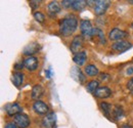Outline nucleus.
<instances>
[{"label": "nucleus", "mask_w": 133, "mask_h": 128, "mask_svg": "<svg viewBox=\"0 0 133 128\" xmlns=\"http://www.w3.org/2000/svg\"><path fill=\"white\" fill-rule=\"evenodd\" d=\"M78 18L75 15H68L59 23V33L64 37H69L77 30Z\"/></svg>", "instance_id": "nucleus-1"}, {"label": "nucleus", "mask_w": 133, "mask_h": 128, "mask_svg": "<svg viewBox=\"0 0 133 128\" xmlns=\"http://www.w3.org/2000/svg\"><path fill=\"white\" fill-rule=\"evenodd\" d=\"M110 6V1L109 0H96L93 1V11L96 16H102L105 14Z\"/></svg>", "instance_id": "nucleus-2"}, {"label": "nucleus", "mask_w": 133, "mask_h": 128, "mask_svg": "<svg viewBox=\"0 0 133 128\" xmlns=\"http://www.w3.org/2000/svg\"><path fill=\"white\" fill-rule=\"evenodd\" d=\"M14 123L17 126V128H28L30 126V119L26 114H18L15 116L14 118Z\"/></svg>", "instance_id": "nucleus-3"}, {"label": "nucleus", "mask_w": 133, "mask_h": 128, "mask_svg": "<svg viewBox=\"0 0 133 128\" xmlns=\"http://www.w3.org/2000/svg\"><path fill=\"white\" fill-rule=\"evenodd\" d=\"M84 45V40H83V36L82 35H79V36H76L74 37V39L72 40L71 42V51L76 54L78 52H81L82 51V48Z\"/></svg>", "instance_id": "nucleus-4"}, {"label": "nucleus", "mask_w": 133, "mask_h": 128, "mask_svg": "<svg viewBox=\"0 0 133 128\" xmlns=\"http://www.w3.org/2000/svg\"><path fill=\"white\" fill-rule=\"evenodd\" d=\"M80 31H81V34H82L83 37L90 38L91 34H92V31H93L91 22L88 21V20H82L80 22Z\"/></svg>", "instance_id": "nucleus-5"}, {"label": "nucleus", "mask_w": 133, "mask_h": 128, "mask_svg": "<svg viewBox=\"0 0 133 128\" xmlns=\"http://www.w3.org/2000/svg\"><path fill=\"white\" fill-rule=\"evenodd\" d=\"M127 35H128V33L126 32V31L118 29V28H114L113 30H111L110 33H109V39L117 42V41L123 40Z\"/></svg>", "instance_id": "nucleus-6"}, {"label": "nucleus", "mask_w": 133, "mask_h": 128, "mask_svg": "<svg viewBox=\"0 0 133 128\" xmlns=\"http://www.w3.org/2000/svg\"><path fill=\"white\" fill-rule=\"evenodd\" d=\"M55 124H56V115L53 112L45 115V117L42 120L43 128H55Z\"/></svg>", "instance_id": "nucleus-7"}, {"label": "nucleus", "mask_w": 133, "mask_h": 128, "mask_svg": "<svg viewBox=\"0 0 133 128\" xmlns=\"http://www.w3.org/2000/svg\"><path fill=\"white\" fill-rule=\"evenodd\" d=\"M33 110L34 112L38 115H47L49 108L45 103H43L41 100H36L33 104Z\"/></svg>", "instance_id": "nucleus-8"}, {"label": "nucleus", "mask_w": 133, "mask_h": 128, "mask_svg": "<svg viewBox=\"0 0 133 128\" xmlns=\"http://www.w3.org/2000/svg\"><path fill=\"white\" fill-rule=\"evenodd\" d=\"M131 47H132V44L129 41H126V40L117 41V42H114L113 45H112V48L115 51H118V52H124V51L130 49Z\"/></svg>", "instance_id": "nucleus-9"}, {"label": "nucleus", "mask_w": 133, "mask_h": 128, "mask_svg": "<svg viewBox=\"0 0 133 128\" xmlns=\"http://www.w3.org/2000/svg\"><path fill=\"white\" fill-rule=\"evenodd\" d=\"M24 64H25V68L28 71L33 72L35 70H37V68L39 66V62H38V59L33 55V56H27L24 60Z\"/></svg>", "instance_id": "nucleus-10"}, {"label": "nucleus", "mask_w": 133, "mask_h": 128, "mask_svg": "<svg viewBox=\"0 0 133 128\" xmlns=\"http://www.w3.org/2000/svg\"><path fill=\"white\" fill-rule=\"evenodd\" d=\"M4 110H5V112H6V114L8 116H17V115L22 113V108H21V106L18 104H17V103L5 105Z\"/></svg>", "instance_id": "nucleus-11"}, {"label": "nucleus", "mask_w": 133, "mask_h": 128, "mask_svg": "<svg viewBox=\"0 0 133 128\" xmlns=\"http://www.w3.org/2000/svg\"><path fill=\"white\" fill-rule=\"evenodd\" d=\"M95 97L97 98H101V99H104V98H108L112 95V90L107 87V86H101V87H98L95 92L93 93Z\"/></svg>", "instance_id": "nucleus-12"}, {"label": "nucleus", "mask_w": 133, "mask_h": 128, "mask_svg": "<svg viewBox=\"0 0 133 128\" xmlns=\"http://www.w3.org/2000/svg\"><path fill=\"white\" fill-rule=\"evenodd\" d=\"M39 50H40V45L37 42H32L24 48L23 53L27 56H33V54L37 53Z\"/></svg>", "instance_id": "nucleus-13"}, {"label": "nucleus", "mask_w": 133, "mask_h": 128, "mask_svg": "<svg viewBox=\"0 0 133 128\" xmlns=\"http://www.w3.org/2000/svg\"><path fill=\"white\" fill-rule=\"evenodd\" d=\"M90 39H92L93 41L99 42L100 44H105V42H107L105 38H104V34L98 28H93V31H92Z\"/></svg>", "instance_id": "nucleus-14"}, {"label": "nucleus", "mask_w": 133, "mask_h": 128, "mask_svg": "<svg viewBox=\"0 0 133 128\" xmlns=\"http://www.w3.org/2000/svg\"><path fill=\"white\" fill-rule=\"evenodd\" d=\"M86 60H87V53L84 50H82L81 52H78V53L74 54V56H73L74 63L77 65V66H79V67L80 66H83L85 64V62H86Z\"/></svg>", "instance_id": "nucleus-15"}, {"label": "nucleus", "mask_w": 133, "mask_h": 128, "mask_svg": "<svg viewBox=\"0 0 133 128\" xmlns=\"http://www.w3.org/2000/svg\"><path fill=\"white\" fill-rule=\"evenodd\" d=\"M44 94V88L41 86V85H35L33 88H32V91H31V96L33 99L36 100H39Z\"/></svg>", "instance_id": "nucleus-16"}, {"label": "nucleus", "mask_w": 133, "mask_h": 128, "mask_svg": "<svg viewBox=\"0 0 133 128\" xmlns=\"http://www.w3.org/2000/svg\"><path fill=\"white\" fill-rule=\"evenodd\" d=\"M99 109L101 110L102 114L108 117V118H111L112 117V113H113V107L111 104L109 103H105V101H102L99 104Z\"/></svg>", "instance_id": "nucleus-17"}, {"label": "nucleus", "mask_w": 133, "mask_h": 128, "mask_svg": "<svg viewBox=\"0 0 133 128\" xmlns=\"http://www.w3.org/2000/svg\"><path fill=\"white\" fill-rule=\"evenodd\" d=\"M125 116V113L122 107H119L116 106L114 109H113V113H112V118L115 120V121H120L121 119H123Z\"/></svg>", "instance_id": "nucleus-18"}, {"label": "nucleus", "mask_w": 133, "mask_h": 128, "mask_svg": "<svg viewBox=\"0 0 133 128\" xmlns=\"http://www.w3.org/2000/svg\"><path fill=\"white\" fill-rule=\"evenodd\" d=\"M84 72L87 76H90V77H94L96 75H98L99 71H98V68L95 66V65H87L85 68H84Z\"/></svg>", "instance_id": "nucleus-19"}, {"label": "nucleus", "mask_w": 133, "mask_h": 128, "mask_svg": "<svg viewBox=\"0 0 133 128\" xmlns=\"http://www.w3.org/2000/svg\"><path fill=\"white\" fill-rule=\"evenodd\" d=\"M11 81L12 83L17 86V87H19L23 82H24V74L22 72H15L12 74V77H11Z\"/></svg>", "instance_id": "nucleus-20"}, {"label": "nucleus", "mask_w": 133, "mask_h": 128, "mask_svg": "<svg viewBox=\"0 0 133 128\" xmlns=\"http://www.w3.org/2000/svg\"><path fill=\"white\" fill-rule=\"evenodd\" d=\"M87 5V1L85 0H73L72 8L76 11H82Z\"/></svg>", "instance_id": "nucleus-21"}, {"label": "nucleus", "mask_w": 133, "mask_h": 128, "mask_svg": "<svg viewBox=\"0 0 133 128\" xmlns=\"http://www.w3.org/2000/svg\"><path fill=\"white\" fill-rule=\"evenodd\" d=\"M47 8H48V12L50 15H56L61 11V5L56 1H51L47 5Z\"/></svg>", "instance_id": "nucleus-22"}, {"label": "nucleus", "mask_w": 133, "mask_h": 128, "mask_svg": "<svg viewBox=\"0 0 133 128\" xmlns=\"http://www.w3.org/2000/svg\"><path fill=\"white\" fill-rule=\"evenodd\" d=\"M98 87H99V83H98V81H96V80L89 81V82L87 83V85H86L87 91H89V92H91V93H94L95 90H96Z\"/></svg>", "instance_id": "nucleus-23"}, {"label": "nucleus", "mask_w": 133, "mask_h": 128, "mask_svg": "<svg viewBox=\"0 0 133 128\" xmlns=\"http://www.w3.org/2000/svg\"><path fill=\"white\" fill-rule=\"evenodd\" d=\"M72 72H74V73H76V74H77V76H78L77 81H79V82H81V83L84 82V80H85V76L83 75V73L81 72V70H80V69H78L77 67H73Z\"/></svg>", "instance_id": "nucleus-24"}, {"label": "nucleus", "mask_w": 133, "mask_h": 128, "mask_svg": "<svg viewBox=\"0 0 133 128\" xmlns=\"http://www.w3.org/2000/svg\"><path fill=\"white\" fill-rule=\"evenodd\" d=\"M34 18L38 23H43L45 21V16L40 11H36V12H34Z\"/></svg>", "instance_id": "nucleus-25"}, {"label": "nucleus", "mask_w": 133, "mask_h": 128, "mask_svg": "<svg viewBox=\"0 0 133 128\" xmlns=\"http://www.w3.org/2000/svg\"><path fill=\"white\" fill-rule=\"evenodd\" d=\"M40 0H31V1H29V4H30V6H31V8L35 10L36 8H38V6L40 5Z\"/></svg>", "instance_id": "nucleus-26"}, {"label": "nucleus", "mask_w": 133, "mask_h": 128, "mask_svg": "<svg viewBox=\"0 0 133 128\" xmlns=\"http://www.w3.org/2000/svg\"><path fill=\"white\" fill-rule=\"evenodd\" d=\"M73 0H63L62 1V6L65 8H72Z\"/></svg>", "instance_id": "nucleus-27"}, {"label": "nucleus", "mask_w": 133, "mask_h": 128, "mask_svg": "<svg viewBox=\"0 0 133 128\" xmlns=\"http://www.w3.org/2000/svg\"><path fill=\"white\" fill-rule=\"evenodd\" d=\"M127 88H128L131 92H133V77L127 82Z\"/></svg>", "instance_id": "nucleus-28"}, {"label": "nucleus", "mask_w": 133, "mask_h": 128, "mask_svg": "<svg viewBox=\"0 0 133 128\" xmlns=\"http://www.w3.org/2000/svg\"><path fill=\"white\" fill-rule=\"evenodd\" d=\"M24 67H25L24 62H18V63H17V64L15 65V69L16 70H22Z\"/></svg>", "instance_id": "nucleus-29"}, {"label": "nucleus", "mask_w": 133, "mask_h": 128, "mask_svg": "<svg viewBox=\"0 0 133 128\" xmlns=\"http://www.w3.org/2000/svg\"><path fill=\"white\" fill-rule=\"evenodd\" d=\"M99 77H100V79H101V80H105V79H109V78H110V75H109V74H107V73H101Z\"/></svg>", "instance_id": "nucleus-30"}, {"label": "nucleus", "mask_w": 133, "mask_h": 128, "mask_svg": "<svg viewBox=\"0 0 133 128\" xmlns=\"http://www.w3.org/2000/svg\"><path fill=\"white\" fill-rule=\"evenodd\" d=\"M4 128H17V126L14 123V122H10V123H7Z\"/></svg>", "instance_id": "nucleus-31"}, {"label": "nucleus", "mask_w": 133, "mask_h": 128, "mask_svg": "<svg viewBox=\"0 0 133 128\" xmlns=\"http://www.w3.org/2000/svg\"><path fill=\"white\" fill-rule=\"evenodd\" d=\"M127 74H128V75H131V74H133V67H130V68L127 70Z\"/></svg>", "instance_id": "nucleus-32"}, {"label": "nucleus", "mask_w": 133, "mask_h": 128, "mask_svg": "<svg viewBox=\"0 0 133 128\" xmlns=\"http://www.w3.org/2000/svg\"><path fill=\"white\" fill-rule=\"evenodd\" d=\"M120 128H133L131 125H128V124H123V125H121Z\"/></svg>", "instance_id": "nucleus-33"}, {"label": "nucleus", "mask_w": 133, "mask_h": 128, "mask_svg": "<svg viewBox=\"0 0 133 128\" xmlns=\"http://www.w3.org/2000/svg\"><path fill=\"white\" fill-rule=\"evenodd\" d=\"M45 74H46L47 78H50V70H48V71H46V72H45Z\"/></svg>", "instance_id": "nucleus-34"}]
</instances>
